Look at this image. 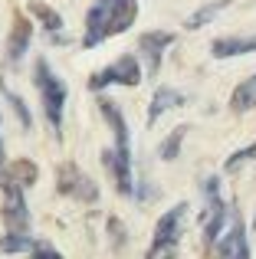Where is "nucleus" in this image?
<instances>
[{
  "mask_svg": "<svg viewBox=\"0 0 256 259\" xmlns=\"http://www.w3.org/2000/svg\"><path fill=\"white\" fill-rule=\"evenodd\" d=\"M33 82L39 89V102H43V112H46V121H50L53 132L63 128V108H66V82L59 76H53L50 63L46 59H36L33 63Z\"/></svg>",
  "mask_w": 256,
  "mask_h": 259,
  "instance_id": "1",
  "label": "nucleus"
},
{
  "mask_svg": "<svg viewBox=\"0 0 256 259\" xmlns=\"http://www.w3.org/2000/svg\"><path fill=\"white\" fill-rule=\"evenodd\" d=\"M184 213H187V203H174V207L158 220V227H154V240H151V249H148V259L171 256L174 243H178L181 230H184Z\"/></svg>",
  "mask_w": 256,
  "mask_h": 259,
  "instance_id": "2",
  "label": "nucleus"
},
{
  "mask_svg": "<svg viewBox=\"0 0 256 259\" xmlns=\"http://www.w3.org/2000/svg\"><path fill=\"white\" fill-rule=\"evenodd\" d=\"M227 220V207H224V197H220V181L217 177H207L204 181V217H200V227H204V243L214 246L224 230Z\"/></svg>",
  "mask_w": 256,
  "mask_h": 259,
  "instance_id": "3",
  "label": "nucleus"
},
{
  "mask_svg": "<svg viewBox=\"0 0 256 259\" xmlns=\"http://www.w3.org/2000/svg\"><path fill=\"white\" fill-rule=\"evenodd\" d=\"M138 82H141L138 59H135L132 53H125V56H118L112 66H105L102 72H96L89 85L96 89V92H102L105 85H138Z\"/></svg>",
  "mask_w": 256,
  "mask_h": 259,
  "instance_id": "4",
  "label": "nucleus"
},
{
  "mask_svg": "<svg viewBox=\"0 0 256 259\" xmlns=\"http://www.w3.org/2000/svg\"><path fill=\"white\" fill-rule=\"evenodd\" d=\"M56 187H59V194L76 197V200H86V203H96V200H99V187H96V184H92L82 171H79L76 164H63V167H59Z\"/></svg>",
  "mask_w": 256,
  "mask_h": 259,
  "instance_id": "5",
  "label": "nucleus"
},
{
  "mask_svg": "<svg viewBox=\"0 0 256 259\" xmlns=\"http://www.w3.org/2000/svg\"><path fill=\"white\" fill-rule=\"evenodd\" d=\"M0 184H4V217H7V227H10V233H26V223H30V210H26V200H23V187H17L13 181H7V177H0Z\"/></svg>",
  "mask_w": 256,
  "mask_h": 259,
  "instance_id": "6",
  "label": "nucleus"
},
{
  "mask_svg": "<svg viewBox=\"0 0 256 259\" xmlns=\"http://www.w3.org/2000/svg\"><path fill=\"white\" fill-rule=\"evenodd\" d=\"M233 227L227 230V236L217 243V259H250V240H246V227L233 210Z\"/></svg>",
  "mask_w": 256,
  "mask_h": 259,
  "instance_id": "7",
  "label": "nucleus"
},
{
  "mask_svg": "<svg viewBox=\"0 0 256 259\" xmlns=\"http://www.w3.org/2000/svg\"><path fill=\"white\" fill-rule=\"evenodd\" d=\"M99 108H102V115L109 118L112 132H115V158H122V161L132 164V141H128V125L122 118V108L109 99H99Z\"/></svg>",
  "mask_w": 256,
  "mask_h": 259,
  "instance_id": "8",
  "label": "nucleus"
},
{
  "mask_svg": "<svg viewBox=\"0 0 256 259\" xmlns=\"http://www.w3.org/2000/svg\"><path fill=\"white\" fill-rule=\"evenodd\" d=\"M112 4H115V0H96V4H92V10L86 13V36H82V43L89 46V50L105 39V23H109Z\"/></svg>",
  "mask_w": 256,
  "mask_h": 259,
  "instance_id": "9",
  "label": "nucleus"
},
{
  "mask_svg": "<svg viewBox=\"0 0 256 259\" xmlns=\"http://www.w3.org/2000/svg\"><path fill=\"white\" fill-rule=\"evenodd\" d=\"M174 43V36L171 33H161V30H154V33H145V36L138 39V53L145 56V66H148V72H158L161 69V56H164V50Z\"/></svg>",
  "mask_w": 256,
  "mask_h": 259,
  "instance_id": "10",
  "label": "nucleus"
},
{
  "mask_svg": "<svg viewBox=\"0 0 256 259\" xmlns=\"http://www.w3.org/2000/svg\"><path fill=\"white\" fill-rule=\"evenodd\" d=\"M210 53L217 59L246 56V53H256V36H224V39H214Z\"/></svg>",
  "mask_w": 256,
  "mask_h": 259,
  "instance_id": "11",
  "label": "nucleus"
},
{
  "mask_svg": "<svg viewBox=\"0 0 256 259\" xmlns=\"http://www.w3.org/2000/svg\"><path fill=\"white\" fill-rule=\"evenodd\" d=\"M135 0H115L112 4V13H109V23H105V36H115V33H125L128 26L135 23Z\"/></svg>",
  "mask_w": 256,
  "mask_h": 259,
  "instance_id": "12",
  "label": "nucleus"
},
{
  "mask_svg": "<svg viewBox=\"0 0 256 259\" xmlns=\"http://www.w3.org/2000/svg\"><path fill=\"white\" fill-rule=\"evenodd\" d=\"M30 36H33V26L26 23L23 17L13 23V33H10V43H7V63L10 66H17L20 59H23V53H26V46H30Z\"/></svg>",
  "mask_w": 256,
  "mask_h": 259,
  "instance_id": "13",
  "label": "nucleus"
},
{
  "mask_svg": "<svg viewBox=\"0 0 256 259\" xmlns=\"http://www.w3.org/2000/svg\"><path fill=\"white\" fill-rule=\"evenodd\" d=\"M178 105H184V95H181L178 89H158L154 99H151V108H148V125H154L164 112H171V108H178Z\"/></svg>",
  "mask_w": 256,
  "mask_h": 259,
  "instance_id": "14",
  "label": "nucleus"
},
{
  "mask_svg": "<svg viewBox=\"0 0 256 259\" xmlns=\"http://www.w3.org/2000/svg\"><path fill=\"white\" fill-rule=\"evenodd\" d=\"M102 161H105V167H109V174L115 177V187L122 190V194H132V164L122 158H115V151H102Z\"/></svg>",
  "mask_w": 256,
  "mask_h": 259,
  "instance_id": "15",
  "label": "nucleus"
},
{
  "mask_svg": "<svg viewBox=\"0 0 256 259\" xmlns=\"http://www.w3.org/2000/svg\"><path fill=\"white\" fill-rule=\"evenodd\" d=\"M230 105H233V112H246V108L256 105V76L243 79V82L237 85V92H233Z\"/></svg>",
  "mask_w": 256,
  "mask_h": 259,
  "instance_id": "16",
  "label": "nucleus"
},
{
  "mask_svg": "<svg viewBox=\"0 0 256 259\" xmlns=\"http://www.w3.org/2000/svg\"><path fill=\"white\" fill-rule=\"evenodd\" d=\"M227 7H230V0H214V4H204L197 13L187 17V30H200V26H207L220 10H227Z\"/></svg>",
  "mask_w": 256,
  "mask_h": 259,
  "instance_id": "17",
  "label": "nucleus"
},
{
  "mask_svg": "<svg viewBox=\"0 0 256 259\" xmlns=\"http://www.w3.org/2000/svg\"><path fill=\"white\" fill-rule=\"evenodd\" d=\"M30 13H33V17H36L43 26H46V30L53 33V36H56V33L63 30V17H59V13L53 10V7H46V4H30ZM59 36H63V33H59Z\"/></svg>",
  "mask_w": 256,
  "mask_h": 259,
  "instance_id": "18",
  "label": "nucleus"
},
{
  "mask_svg": "<svg viewBox=\"0 0 256 259\" xmlns=\"http://www.w3.org/2000/svg\"><path fill=\"white\" fill-rule=\"evenodd\" d=\"M184 135H187V125H178L171 135H167V141L161 145V158L164 161H174L178 158V151H181V141H184Z\"/></svg>",
  "mask_w": 256,
  "mask_h": 259,
  "instance_id": "19",
  "label": "nucleus"
},
{
  "mask_svg": "<svg viewBox=\"0 0 256 259\" xmlns=\"http://www.w3.org/2000/svg\"><path fill=\"white\" fill-rule=\"evenodd\" d=\"M0 249L4 253H20V249H30V236L26 233H7L0 240Z\"/></svg>",
  "mask_w": 256,
  "mask_h": 259,
  "instance_id": "20",
  "label": "nucleus"
},
{
  "mask_svg": "<svg viewBox=\"0 0 256 259\" xmlns=\"http://www.w3.org/2000/svg\"><path fill=\"white\" fill-rule=\"evenodd\" d=\"M246 161H256V141L250 148H240L237 154H230V158H227V171H237L240 164H246Z\"/></svg>",
  "mask_w": 256,
  "mask_h": 259,
  "instance_id": "21",
  "label": "nucleus"
},
{
  "mask_svg": "<svg viewBox=\"0 0 256 259\" xmlns=\"http://www.w3.org/2000/svg\"><path fill=\"white\" fill-rule=\"evenodd\" d=\"M4 95H7V102H10V105H13V112L20 115V125H23V128H30V112H26L23 99H20V95H13L10 89H4Z\"/></svg>",
  "mask_w": 256,
  "mask_h": 259,
  "instance_id": "22",
  "label": "nucleus"
},
{
  "mask_svg": "<svg viewBox=\"0 0 256 259\" xmlns=\"http://www.w3.org/2000/svg\"><path fill=\"white\" fill-rule=\"evenodd\" d=\"M30 253H33V259H63L59 249H53L50 243H30Z\"/></svg>",
  "mask_w": 256,
  "mask_h": 259,
  "instance_id": "23",
  "label": "nucleus"
},
{
  "mask_svg": "<svg viewBox=\"0 0 256 259\" xmlns=\"http://www.w3.org/2000/svg\"><path fill=\"white\" fill-rule=\"evenodd\" d=\"M0 174H4V148H0Z\"/></svg>",
  "mask_w": 256,
  "mask_h": 259,
  "instance_id": "24",
  "label": "nucleus"
},
{
  "mask_svg": "<svg viewBox=\"0 0 256 259\" xmlns=\"http://www.w3.org/2000/svg\"><path fill=\"white\" fill-rule=\"evenodd\" d=\"M164 259H174V256H164Z\"/></svg>",
  "mask_w": 256,
  "mask_h": 259,
  "instance_id": "25",
  "label": "nucleus"
}]
</instances>
